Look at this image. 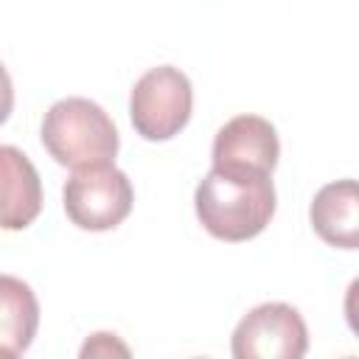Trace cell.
<instances>
[{"instance_id": "8992f818", "label": "cell", "mask_w": 359, "mask_h": 359, "mask_svg": "<svg viewBox=\"0 0 359 359\" xmlns=\"http://www.w3.org/2000/svg\"><path fill=\"white\" fill-rule=\"evenodd\" d=\"M278 157H280L278 132L261 115H236L216 132L213 168L272 174Z\"/></svg>"}, {"instance_id": "277c9868", "label": "cell", "mask_w": 359, "mask_h": 359, "mask_svg": "<svg viewBox=\"0 0 359 359\" xmlns=\"http://www.w3.org/2000/svg\"><path fill=\"white\" fill-rule=\"evenodd\" d=\"M132 202V182L121 168H115V163L73 171V177L62 188V205L67 219L90 233L118 227L129 216Z\"/></svg>"}, {"instance_id": "7a4b0ae2", "label": "cell", "mask_w": 359, "mask_h": 359, "mask_svg": "<svg viewBox=\"0 0 359 359\" xmlns=\"http://www.w3.org/2000/svg\"><path fill=\"white\" fill-rule=\"evenodd\" d=\"M42 146L65 168L81 171L115 163L121 137L112 118L90 98H62L42 121Z\"/></svg>"}, {"instance_id": "8fae6325", "label": "cell", "mask_w": 359, "mask_h": 359, "mask_svg": "<svg viewBox=\"0 0 359 359\" xmlns=\"http://www.w3.org/2000/svg\"><path fill=\"white\" fill-rule=\"evenodd\" d=\"M345 320H348V328L359 337V278H353L345 292Z\"/></svg>"}, {"instance_id": "30bf717a", "label": "cell", "mask_w": 359, "mask_h": 359, "mask_svg": "<svg viewBox=\"0 0 359 359\" xmlns=\"http://www.w3.org/2000/svg\"><path fill=\"white\" fill-rule=\"evenodd\" d=\"M112 353H121V356H129V348L123 342H118L115 334H107V331H98L93 334L84 348H81V356H112Z\"/></svg>"}, {"instance_id": "5b68a950", "label": "cell", "mask_w": 359, "mask_h": 359, "mask_svg": "<svg viewBox=\"0 0 359 359\" xmlns=\"http://www.w3.org/2000/svg\"><path fill=\"white\" fill-rule=\"evenodd\" d=\"M236 359H300L309 351V331L289 303H261L250 309L233 331Z\"/></svg>"}, {"instance_id": "52a82bcc", "label": "cell", "mask_w": 359, "mask_h": 359, "mask_svg": "<svg viewBox=\"0 0 359 359\" xmlns=\"http://www.w3.org/2000/svg\"><path fill=\"white\" fill-rule=\"evenodd\" d=\"M314 233L337 250H359V180H337L314 194L309 208Z\"/></svg>"}, {"instance_id": "9c48e42d", "label": "cell", "mask_w": 359, "mask_h": 359, "mask_svg": "<svg viewBox=\"0 0 359 359\" xmlns=\"http://www.w3.org/2000/svg\"><path fill=\"white\" fill-rule=\"evenodd\" d=\"M39 325V303L28 283L14 275L0 278V348L3 353H22L34 342Z\"/></svg>"}, {"instance_id": "6da1fadb", "label": "cell", "mask_w": 359, "mask_h": 359, "mask_svg": "<svg viewBox=\"0 0 359 359\" xmlns=\"http://www.w3.org/2000/svg\"><path fill=\"white\" fill-rule=\"evenodd\" d=\"M272 174L210 168L194 194L196 219L219 241L255 238L275 216Z\"/></svg>"}, {"instance_id": "ba28073f", "label": "cell", "mask_w": 359, "mask_h": 359, "mask_svg": "<svg viewBox=\"0 0 359 359\" xmlns=\"http://www.w3.org/2000/svg\"><path fill=\"white\" fill-rule=\"evenodd\" d=\"M3 168V227L22 230L42 210V182L34 163L14 146L0 149Z\"/></svg>"}, {"instance_id": "3957f363", "label": "cell", "mask_w": 359, "mask_h": 359, "mask_svg": "<svg viewBox=\"0 0 359 359\" xmlns=\"http://www.w3.org/2000/svg\"><path fill=\"white\" fill-rule=\"evenodd\" d=\"M194 109V90L188 76L174 65H160L146 70L129 95V118L140 137L171 140L180 135Z\"/></svg>"}]
</instances>
